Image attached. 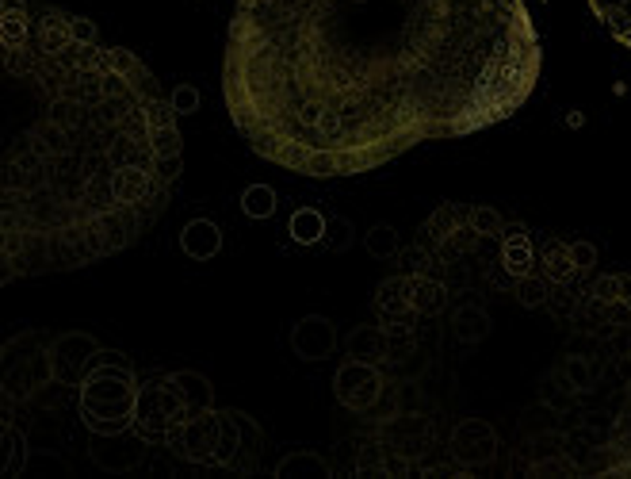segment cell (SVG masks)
Here are the masks:
<instances>
[{
  "label": "cell",
  "mask_w": 631,
  "mask_h": 479,
  "mask_svg": "<svg viewBox=\"0 0 631 479\" xmlns=\"http://www.w3.org/2000/svg\"><path fill=\"white\" fill-rule=\"evenodd\" d=\"M352 338L356 472L631 479V277L494 207L448 203Z\"/></svg>",
  "instance_id": "1"
},
{
  "label": "cell",
  "mask_w": 631,
  "mask_h": 479,
  "mask_svg": "<svg viewBox=\"0 0 631 479\" xmlns=\"http://www.w3.org/2000/svg\"><path fill=\"white\" fill-rule=\"evenodd\" d=\"M540 73L524 0H237L222 96L264 162L356 177L506 123Z\"/></svg>",
  "instance_id": "2"
},
{
  "label": "cell",
  "mask_w": 631,
  "mask_h": 479,
  "mask_svg": "<svg viewBox=\"0 0 631 479\" xmlns=\"http://www.w3.org/2000/svg\"><path fill=\"white\" fill-rule=\"evenodd\" d=\"M0 280L73 273L165 215L184 142L157 77L42 0L0 8Z\"/></svg>",
  "instance_id": "3"
},
{
  "label": "cell",
  "mask_w": 631,
  "mask_h": 479,
  "mask_svg": "<svg viewBox=\"0 0 631 479\" xmlns=\"http://www.w3.org/2000/svg\"><path fill=\"white\" fill-rule=\"evenodd\" d=\"M589 8L605 23L608 35L631 51V0H589Z\"/></svg>",
  "instance_id": "4"
},
{
  "label": "cell",
  "mask_w": 631,
  "mask_h": 479,
  "mask_svg": "<svg viewBox=\"0 0 631 479\" xmlns=\"http://www.w3.org/2000/svg\"><path fill=\"white\" fill-rule=\"evenodd\" d=\"M246 207H249V215H268L272 211V192L268 188H253Z\"/></svg>",
  "instance_id": "5"
}]
</instances>
